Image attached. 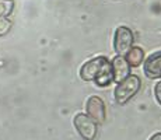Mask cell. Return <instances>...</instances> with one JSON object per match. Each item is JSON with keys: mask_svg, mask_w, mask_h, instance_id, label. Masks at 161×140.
I'll return each mask as SVG.
<instances>
[{"mask_svg": "<svg viewBox=\"0 0 161 140\" xmlns=\"http://www.w3.org/2000/svg\"><path fill=\"white\" fill-rule=\"evenodd\" d=\"M74 127L84 140H94L97 137V122L92 120L87 114H77L73 119Z\"/></svg>", "mask_w": 161, "mask_h": 140, "instance_id": "3957f363", "label": "cell"}, {"mask_svg": "<svg viewBox=\"0 0 161 140\" xmlns=\"http://www.w3.org/2000/svg\"><path fill=\"white\" fill-rule=\"evenodd\" d=\"M114 81V74H112V66L107 67L103 73L100 74V76L97 77V79L94 80V83L97 84L98 87H107L109 86L111 83Z\"/></svg>", "mask_w": 161, "mask_h": 140, "instance_id": "9c48e42d", "label": "cell"}, {"mask_svg": "<svg viewBox=\"0 0 161 140\" xmlns=\"http://www.w3.org/2000/svg\"><path fill=\"white\" fill-rule=\"evenodd\" d=\"M144 76L147 79H160L161 77V51L154 52L144 60Z\"/></svg>", "mask_w": 161, "mask_h": 140, "instance_id": "8992f818", "label": "cell"}, {"mask_svg": "<svg viewBox=\"0 0 161 140\" xmlns=\"http://www.w3.org/2000/svg\"><path fill=\"white\" fill-rule=\"evenodd\" d=\"M111 66H112L114 81H116V83H120L122 80H125L126 77L130 74V66H129L125 56L116 55L115 58L111 60Z\"/></svg>", "mask_w": 161, "mask_h": 140, "instance_id": "52a82bcc", "label": "cell"}, {"mask_svg": "<svg viewBox=\"0 0 161 140\" xmlns=\"http://www.w3.org/2000/svg\"><path fill=\"white\" fill-rule=\"evenodd\" d=\"M14 0H0V17H7L13 13Z\"/></svg>", "mask_w": 161, "mask_h": 140, "instance_id": "30bf717a", "label": "cell"}, {"mask_svg": "<svg viewBox=\"0 0 161 140\" xmlns=\"http://www.w3.org/2000/svg\"><path fill=\"white\" fill-rule=\"evenodd\" d=\"M111 66V62L105 56H97L86 62L80 69V77L84 81H94L107 67Z\"/></svg>", "mask_w": 161, "mask_h": 140, "instance_id": "7a4b0ae2", "label": "cell"}, {"mask_svg": "<svg viewBox=\"0 0 161 140\" xmlns=\"http://www.w3.org/2000/svg\"><path fill=\"white\" fill-rule=\"evenodd\" d=\"M125 58L130 67H137V66H140L144 60V51L140 46H132Z\"/></svg>", "mask_w": 161, "mask_h": 140, "instance_id": "ba28073f", "label": "cell"}, {"mask_svg": "<svg viewBox=\"0 0 161 140\" xmlns=\"http://www.w3.org/2000/svg\"><path fill=\"white\" fill-rule=\"evenodd\" d=\"M148 140H161V132H157V133H154L153 136H151Z\"/></svg>", "mask_w": 161, "mask_h": 140, "instance_id": "4fadbf2b", "label": "cell"}, {"mask_svg": "<svg viewBox=\"0 0 161 140\" xmlns=\"http://www.w3.org/2000/svg\"><path fill=\"white\" fill-rule=\"evenodd\" d=\"M86 112L97 123L105 122V104L103 98L97 97V95H91L86 102Z\"/></svg>", "mask_w": 161, "mask_h": 140, "instance_id": "5b68a950", "label": "cell"}, {"mask_svg": "<svg viewBox=\"0 0 161 140\" xmlns=\"http://www.w3.org/2000/svg\"><path fill=\"white\" fill-rule=\"evenodd\" d=\"M133 32L128 27H118L114 36V49L116 55L126 56L129 49L133 46Z\"/></svg>", "mask_w": 161, "mask_h": 140, "instance_id": "277c9868", "label": "cell"}, {"mask_svg": "<svg viewBox=\"0 0 161 140\" xmlns=\"http://www.w3.org/2000/svg\"><path fill=\"white\" fill-rule=\"evenodd\" d=\"M142 81L136 74H129L125 80H122L120 83H118L115 91H114V97L115 101L119 105H123L129 101L132 97H135L137 94V91L140 90Z\"/></svg>", "mask_w": 161, "mask_h": 140, "instance_id": "6da1fadb", "label": "cell"}, {"mask_svg": "<svg viewBox=\"0 0 161 140\" xmlns=\"http://www.w3.org/2000/svg\"><path fill=\"white\" fill-rule=\"evenodd\" d=\"M154 97H156L157 102L161 105V81H157L154 86Z\"/></svg>", "mask_w": 161, "mask_h": 140, "instance_id": "7c38bea8", "label": "cell"}, {"mask_svg": "<svg viewBox=\"0 0 161 140\" xmlns=\"http://www.w3.org/2000/svg\"><path fill=\"white\" fill-rule=\"evenodd\" d=\"M11 27H13V23L7 17H0V36L10 32Z\"/></svg>", "mask_w": 161, "mask_h": 140, "instance_id": "8fae6325", "label": "cell"}]
</instances>
